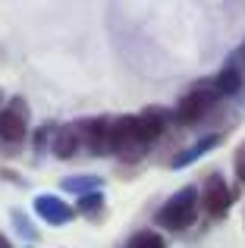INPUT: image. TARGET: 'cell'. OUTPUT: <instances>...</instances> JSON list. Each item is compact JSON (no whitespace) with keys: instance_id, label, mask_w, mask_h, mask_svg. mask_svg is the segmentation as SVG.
<instances>
[{"instance_id":"13","label":"cell","mask_w":245,"mask_h":248,"mask_svg":"<svg viewBox=\"0 0 245 248\" xmlns=\"http://www.w3.org/2000/svg\"><path fill=\"white\" fill-rule=\"evenodd\" d=\"M101 201H104L101 195H85V198L79 201V211H82V214H94V207L101 211Z\"/></svg>"},{"instance_id":"10","label":"cell","mask_w":245,"mask_h":248,"mask_svg":"<svg viewBox=\"0 0 245 248\" xmlns=\"http://www.w3.org/2000/svg\"><path fill=\"white\" fill-rule=\"evenodd\" d=\"M214 88H217V94H236V91L242 88L239 69H223V73L214 79Z\"/></svg>"},{"instance_id":"12","label":"cell","mask_w":245,"mask_h":248,"mask_svg":"<svg viewBox=\"0 0 245 248\" xmlns=\"http://www.w3.org/2000/svg\"><path fill=\"white\" fill-rule=\"evenodd\" d=\"M66 192H92V188H101V179L98 176H73V179L63 182Z\"/></svg>"},{"instance_id":"3","label":"cell","mask_w":245,"mask_h":248,"mask_svg":"<svg viewBox=\"0 0 245 248\" xmlns=\"http://www.w3.org/2000/svg\"><path fill=\"white\" fill-rule=\"evenodd\" d=\"M145 141L135 132V116H120L110 123V151L126 160H138L145 154Z\"/></svg>"},{"instance_id":"1","label":"cell","mask_w":245,"mask_h":248,"mask_svg":"<svg viewBox=\"0 0 245 248\" xmlns=\"http://www.w3.org/2000/svg\"><path fill=\"white\" fill-rule=\"evenodd\" d=\"M195 214H198V188L185 186L157 211V223L167 226V230H173V232H183L185 226H192Z\"/></svg>"},{"instance_id":"5","label":"cell","mask_w":245,"mask_h":248,"mask_svg":"<svg viewBox=\"0 0 245 248\" xmlns=\"http://www.w3.org/2000/svg\"><path fill=\"white\" fill-rule=\"evenodd\" d=\"M110 123L113 120H107V116L76 123V132H79V139H82V148H88L92 154H110Z\"/></svg>"},{"instance_id":"14","label":"cell","mask_w":245,"mask_h":248,"mask_svg":"<svg viewBox=\"0 0 245 248\" xmlns=\"http://www.w3.org/2000/svg\"><path fill=\"white\" fill-rule=\"evenodd\" d=\"M233 164H236V176H239V182L245 186V141L236 148V160H233Z\"/></svg>"},{"instance_id":"8","label":"cell","mask_w":245,"mask_h":248,"mask_svg":"<svg viewBox=\"0 0 245 248\" xmlns=\"http://www.w3.org/2000/svg\"><path fill=\"white\" fill-rule=\"evenodd\" d=\"M50 148H54V154L57 157H73L76 151L82 148V139H79V132H76V126H60V129H54V141H50Z\"/></svg>"},{"instance_id":"4","label":"cell","mask_w":245,"mask_h":248,"mask_svg":"<svg viewBox=\"0 0 245 248\" xmlns=\"http://www.w3.org/2000/svg\"><path fill=\"white\" fill-rule=\"evenodd\" d=\"M25 132H29V107H25L22 97H13L0 110V139L16 145V141L25 139Z\"/></svg>"},{"instance_id":"7","label":"cell","mask_w":245,"mask_h":248,"mask_svg":"<svg viewBox=\"0 0 245 248\" xmlns=\"http://www.w3.org/2000/svg\"><path fill=\"white\" fill-rule=\"evenodd\" d=\"M35 211H38V217H41L44 223H50V226H63V223L73 220V207H69L60 195H38Z\"/></svg>"},{"instance_id":"2","label":"cell","mask_w":245,"mask_h":248,"mask_svg":"<svg viewBox=\"0 0 245 248\" xmlns=\"http://www.w3.org/2000/svg\"><path fill=\"white\" fill-rule=\"evenodd\" d=\"M217 101H220V94H217L214 82H201V85H195V88H192L189 94L179 101V107H176V120H179V123H198V120H204V116H208V110L214 107Z\"/></svg>"},{"instance_id":"6","label":"cell","mask_w":245,"mask_h":248,"mask_svg":"<svg viewBox=\"0 0 245 248\" xmlns=\"http://www.w3.org/2000/svg\"><path fill=\"white\" fill-rule=\"evenodd\" d=\"M201 201H204V211H208L211 217H223V214L230 211L233 195H230V186L223 182V176H217V173L208 176V182H204V188H201Z\"/></svg>"},{"instance_id":"11","label":"cell","mask_w":245,"mask_h":248,"mask_svg":"<svg viewBox=\"0 0 245 248\" xmlns=\"http://www.w3.org/2000/svg\"><path fill=\"white\" fill-rule=\"evenodd\" d=\"M126 248H167V242H164V236H160V232L141 230V232H135V236L129 239Z\"/></svg>"},{"instance_id":"9","label":"cell","mask_w":245,"mask_h":248,"mask_svg":"<svg viewBox=\"0 0 245 248\" xmlns=\"http://www.w3.org/2000/svg\"><path fill=\"white\" fill-rule=\"evenodd\" d=\"M217 145H220V135H204V139H198L192 148H185L183 154H176V157H173V167L179 170V167H189V164H195L198 157H204V154H208L211 148H217Z\"/></svg>"},{"instance_id":"15","label":"cell","mask_w":245,"mask_h":248,"mask_svg":"<svg viewBox=\"0 0 245 248\" xmlns=\"http://www.w3.org/2000/svg\"><path fill=\"white\" fill-rule=\"evenodd\" d=\"M0 248H10V242H6V239H3V236H0Z\"/></svg>"}]
</instances>
